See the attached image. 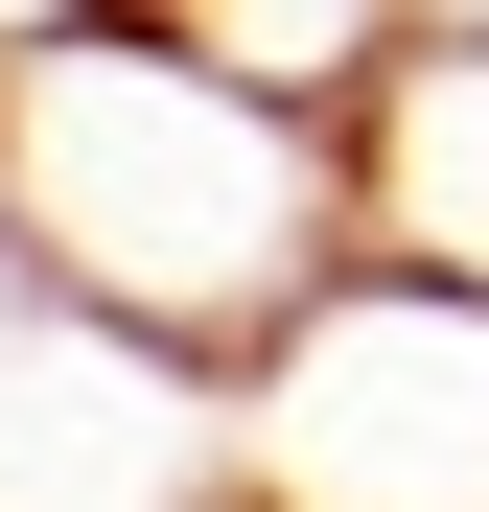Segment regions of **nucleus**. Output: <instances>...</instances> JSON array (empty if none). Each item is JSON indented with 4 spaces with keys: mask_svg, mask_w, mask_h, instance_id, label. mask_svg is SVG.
<instances>
[{
    "mask_svg": "<svg viewBox=\"0 0 489 512\" xmlns=\"http://www.w3.org/2000/svg\"><path fill=\"white\" fill-rule=\"evenodd\" d=\"M24 303H47V280H24V210H0V326H24Z\"/></svg>",
    "mask_w": 489,
    "mask_h": 512,
    "instance_id": "obj_6",
    "label": "nucleus"
},
{
    "mask_svg": "<svg viewBox=\"0 0 489 512\" xmlns=\"http://www.w3.org/2000/svg\"><path fill=\"white\" fill-rule=\"evenodd\" d=\"M24 24H70V0H0V47H24Z\"/></svg>",
    "mask_w": 489,
    "mask_h": 512,
    "instance_id": "obj_7",
    "label": "nucleus"
},
{
    "mask_svg": "<svg viewBox=\"0 0 489 512\" xmlns=\"http://www.w3.org/2000/svg\"><path fill=\"white\" fill-rule=\"evenodd\" d=\"M0 210H24V280L117 303V326H187V350H257L326 256L373 233L350 117L257 94L163 0H70V24L0 47Z\"/></svg>",
    "mask_w": 489,
    "mask_h": 512,
    "instance_id": "obj_1",
    "label": "nucleus"
},
{
    "mask_svg": "<svg viewBox=\"0 0 489 512\" xmlns=\"http://www.w3.org/2000/svg\"><path fill=\"white\" fill-rule=\"evenodd\" d=\"M0 512H257L233 489V350L47 280L0 326Z\"/></svg>",
    "mask_w": 489,
    "mask_h": 512,
    "instance_id": "obj_3",
    "label": "nucleus"
},
{
    "mask_svg": "<svg viewBox=\"0 0 489 512\" xmlns=\"http://www.w3.org/2000/svg\"><path fill=\"white\" fill-rule=\"evenodd\" d=\"M233 489L257 512H489V280L350 233L233 350Z\"/></svg>",
    "mask_w": 489,
    "mask_h": 512,
    "instance_id": "obj_2",
    "label": "nucleus"
},
{
    "mask_svg": "<svg viewBox=\"0 0 489 512\" xmlns=\"http://www.w3.org/2000/svg\"><path fill=\"white\" fill-rule=\"evenodd\" d=\"M350 187H373L396 256L489 280V0H420V47H396L373 117H350Z\"/></svg>",
    "mask_w": 489,
    "mask_h": 512,
    "instance_id": "obj_4",
    "label": "nucleus"
},
{
    "mask_svg": "<svg viewBox=\"0 0 489 512\" xmlns=\"http://www.w3.org/2000/svg\"><path fill=\"white\" fill-rule=\"evenodd\" d=\"M187 47H233L257 94H303V117H373V70L420 47V0H163Z\"/></svg>",
    "mask_w": 489,
    "mask_h": 512,
    "instance_id": "obj_5",
    "label": "nucleus"
}]
</instances>
